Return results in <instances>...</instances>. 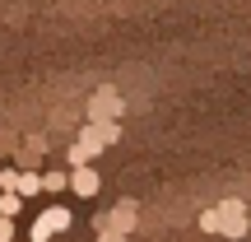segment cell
Wrapping results in <instances>:
<instances>
[{"label": "cell", "instance_id": "cell-1", "mask_svg": "<svg viewBox=\"0 0 251 242\" xmlns=\"http://www.w3.org/2000/svg\"><path fill=\"white\" fill-rule=\"evenodd\" d=\"M121 112H126V103H121V93L112 89V84H102V89L89 98V121H93V126H112V121H121Z\"/></svg>", "mask_w": 251, "mask_h": 242}, {"label": "cell", "instance_id": "cell-2", "mask_svg": "<svg viewBox=\"0 0 251 242\" xmlns=\"http://www.w3.org/2000/svg\"><path fill=\"white\" fill-rule=\"evenodd\" d=\"M70 224H75V219H70V210H65V205H47L42 215L33 219V228H28V238H33V242H51L56 233H65Z\"/></svg>", "mask_w": 251, "mask_h": 242}, {"label": "cell", "instance_id": "cell-3", "mask_svg": "<svg viewBox=\"0 0 251 242\" xmlns=\"http://www.w3.org/2000/svg\"><path fill=\"white\" fill-rule=\"evenodd\" d=\"M135 224H140V205H135V200H117L107 215L93 219V228H112V233H126V238L135 233Z\"/></svg>", "mask_w": 251, "mask_h": 242}, {"label": "cell", "instance_id": "cell-4", "mask_svg": "<svg viewBox=\"0 0 251 242\" xmlns=\"http://www.w3.org/2000/svg\"><path fill=\"white\" fill-rule=\"evenodd\" d=\"M214 210H219V233H224V238H233V242H237V238H247V228H251V224H247V205H242L237 196L219 200Z\"/></svg>", "mask_w": 251, "mask_h": 242}, {"label": "cell", "instance_id": "cell-5", "mask_svg": "<svg viewBox=\"0 0 251 242\" xmlns=\"http://www.w3.org/2000/svg\"><path fill=\"white\" fill-rule=\"evenodd\" d=\"M117 140H121V121H112V126H93V121H89V126L79 131V144L93 154V159H98L107 144H117Z\"/></svg>", "mask_w": 251, "mask_h": 242}, {"label": "cell", "instance_id": "cell-6", "mask_svg": "<svg viewBox=\"0 0 251 242\" xmlns=\"http://www.w3.org/2000/svg\"><path fill=\"white\" fill-rule=\"evenodd\" d=\"M98 187H102L98 168H75L70 172V191H75V196H98Z\"/></svg>", "mask_w": 251, "mask_h": 242}, {"label": "cell", "instance_id": "cell-7", "mask_svg": "<svg viewBox=\"0 0 251 242\" xmlns=\"http://www.w3.org/2000/svg\"><path fill=\"white\" fill-rule=\"evenodd\" d=\"M24 205H28V200L19 196V191H0V219H14Z\"/></svg>", "mask_w": 251, "mask_h": 242}, {"label": "cell", "instance_id": "cell-8", "mask_svg": "<svg viewBox=\"0 0 251 242\" xmlns=\"http://www.w3.org/2000/svg\"><path fill=\"white\" fill-rule=\"evenodd\" d=\"M65 163H70V172H75V168H89V163H93V154H89V149H84V144H79V140H75V144H70V149H65Z\"/></svg>", "mask_w": 251, "mask_h": 242}, {"label": "cell", "instance_id": "cell-9", "mask_svg": "<svg viewBox=\"0 0 251 242\" xmlns=\"http://www.w3.org/2000/svg\"><path fill=\"white\" fill-rule=\"evenodd\" d=\"M37 191H42V172H24V177H19V196L33 200Z\"/></svg>", "mask_w": 251, "mask_h": 242}, {"label": "cell", "instance_id": "cell-10", "mask_svg": "<svg viewBox=\"0 0 251 242\" xmlns=\"http://www.w3.org/2000/svg\"><path fill=\"white\" fill-rule=\"evenodd\" d=\"M65 187H70V177H65V172H42V191H65Z\"/></svg>", "mask_w": 251, "mask_h": 242}, {"label": "cell", "instance_id": "cell-11", "mask_svg": "<svg viewBox=\"0 0 251 242\" xmlns=\"http://www.w3.org/2000/svg\"><path fill=\"white\" fill-rule=\"evenodd\" d=\"M19 177H24L19 168H5L0 172V191H19Z\"/></svg>", "mask_w": 251, "mask_h": 242}, {"label": "cell", "instance_id": "cell-12", "mask_svg": "<svg viewBox=\"0 0 251 242\" xmlns=\"http://www.w3.org/2000/svg\"><path fill=\"white\" fill-rule=\"evenodd\" d=\"M200 228H205V233H219V210H205V215H200Z\"/></svg>", "mask_w": 251, "mask_h": 242}, {"label": "cell", "instance_id": "cell-13", "mask_svg": "<svg viewBox=\"0 0 251 242\" xmlns=\"http://www.w3.org/2000/svg\"><path fill=\"white\" fill-rule=\"evenodd\" d=\"M0 242H14V219H0Z\"/></svg>", "mask_w": 251, "mask_h": 242}, {"label": "cell", "instance_id": "cell-14", "mask_svg": "<svg viewBox=\"0 0 251 242\" xmlns=\"http://www.w3.org/2000/svg\"><path fill=\"white\" fill-rule=\"evenodd\" d=\"M98 242H126V233H112V228H98Z\"/></svg>", "mask_w": 251, "mask_h": 242}]
</instances>
